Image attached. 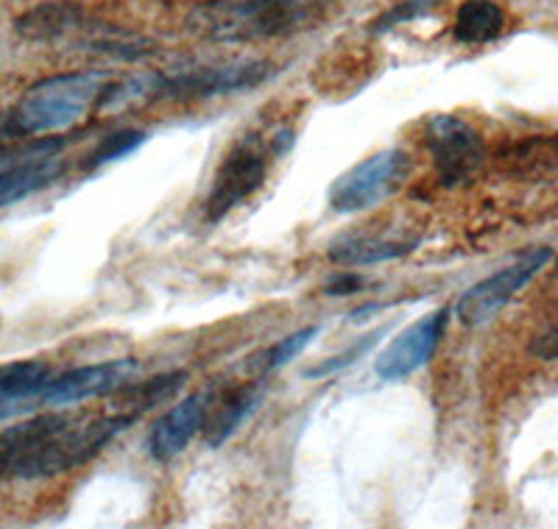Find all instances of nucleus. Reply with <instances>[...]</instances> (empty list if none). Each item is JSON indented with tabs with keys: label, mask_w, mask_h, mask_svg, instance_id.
<instances>
[{
	"label": "nucleus",
	"mask_w": 558,
	"mask_h": 529,
	"mask_svg": "<svg viewBox=\"0 0 558 529\" xmlns=\"http://www.w3.org/2000/svg\"><path fill=\"white\" fill-rule=\"evenodd\" d=\"M318 0H204L187 14L184 28L207 42H260L313 28Z\"/></svg>",
	"instance_id": "nucleus-1"
},
{
	"label": "nucleus",
	"mask_w": 558,
	"mask_h": 529,
	"mask_svg": "<svg viewBox=\"0 0 558 529\" xmlns=\"http://www.w3.org/2000/svg\"><path fill=\"white\" fill-rule=\"evenodd\" d=\"M109 82V70H78L43 78L28 87L12 109L0 114V139L57 134L76 126L87 109L96 107Z\"/></svg>",
	"instance_id": "nucleus-2"
},
{
	"label": "nucleus",
	"mask_w": 558,
	"mask_h": 529,
	"mask_svg": "<svg viewBox=\"0 0 558 529\" xmlns=\"http://www.w3.org/2000/svg\"><path fill=\"white\" fill-rule=\"evenodd\" d=\"M137 413L118 410L112 416L84 413H51V423L43 432L34 452L20 466L17 479H45L84 466L137 421Z\"/></svg>",
	"instance_id": "nucleus-3"
},
{
	"label": "nucleus",
	"mask_w": 558,
	"mask_h": 529,
	"mask_svg": "<svg viewBox=\"0 0 558 529\" xmlns=\"http://www.w3.org/2000/svg\"><path fill=\"white\" fill-rule=\"evenodd\" d=\"M293 146V132L282 128L271 139H263V134H243L235 146L229 148L218 168L209 196L204 201V221H223L235 207L257 193L268 176L271 157H282Z\"/></svg>",
	"instance_id": "nucleus-4"
},
{
	"label": "nucleus",
	"mask_w": 558,
	"mask_h": 529,
	"mask_svg": "<svg viewBox=\"0 0 558 529\" xmlns=\"http://www.w3.org/2000/svg\"><path fill=\"white\" fill-rule=\"evenodd\" d=\"M425 143L441 187L470 184L486 162L483 137L458 114H436L427 120Z\"/></svg>",
	"instance_id": "nucleus-5"
},
{
	"label": "nucleus",
	"mask_w": 558,
	"mask_h": 529,
	"mask_svg": "<svg viewBox=\"0 0 558 529\" xmlns=\"http://www.w3.org/2000/svg\"><path fill=\"white\" fill-rule=\"evenodd\" d=\"M271 73V62H263V59H238L227 64L182 70L173 76H162L157 101H209L218 95L260 87Z\"/></svg>",
	"instance_id": "nucleus-6"
},
{
	"label": "nucleus",
	"mask_w": 558,
	"mask_h": 529,
	"mask_svg": "<svg viewBox=\"0 0 558 529\" xmlns=\"http://www.w3.org/2000/svg\"><path fill=\"white\" fill-rule=\"evenodd\" d=\"M408 173V153L400 148L372 153L368 159L349 168L330 189V207L341 214L363 212L380 204L402 184Z\"/></svg>",
	"instance_id": "nucleus-7"
},
{
	"label": "nucleus",
	"mask_w": 558,
	"mask_h": 529,
	"mask_svg": "<svg viewBox=\"0 0 558 529\" xmlns=\"http://www.w3.org/2000/svg\"><path fill=\"white\" fill-rule=\"evenodd\" d=\"M553 259V251L547 246H536L531 251L520 254L511 264L500 268L488 279L477 282L475 287L463 293L456 304V316L463 327H483L486 321L500 312L517 293L531 282L536 273Z\"/></svg>",
	"instance_id": "nucleus-8"
},
{
	"label": "nucleus",
	"mask_w": 558,
	"mask_h": 529,
	"mask_svg": "<svg viewBox=\"0 0 558 529\" xmlns=\"http://www.w3.org/2000/svg\"><path fill=\"white\" fill-rule=\"evenodd\" d=\"M140 373V362L132 357L109 359L98 366H82L53 377L51 384L39 396V407H73L87 398H101L109 393H121Z\"/></svg>",
	"instance_id": "nucleus-9"
},
{
	"label": "nucleus",
	"mask_w": 558,
	"mask_h": 529,
	"mask_svg": "<svg viewBox=\"0 0 558 529\" xmlns=\"http://www.w3.org/2000/svg\"><path fill=\"white\" fill-rule=\"evenodd\" d=\"M447 321H450V309L441 307L430 316L418 318L400 337H393L386 352L377 357V377L386 379V382H397V379H405L416 373L418 368H425L433 354H436L438 343H441Z\"/></svg>",
	"instance_id": "nucleus-10"
},
{
	"label": "nucleus",
	"mask_w": 558,
	"mask_h": 529,
	"mask_svg": "<svg viewBox=\"0 0 558 529\" xmlns=\"http://www.w3.org/2000/svg\"><path fill=\"white\" fill-rule=\"evenodd\" d=\"M107 28V23H96L89 20L87 12L76 3H64V0H51V3H39V7L28 9L26 14H20L14 20V32L28 42H64L73 39V45L87 42L89 37H96Z\"/></svg>",
	"instance_id": "nucleus-11"
},
{
	"label": "nucleus",
	"mask_w": 558,
	"mask_h": 529,
	"mask_svg": "<svg viewBox=\"0 0 558 529\" xmlns=\"http://www.w3.org/2000/svg\"><path fill=\"white\" fill-rule=\"evenodd\" d=\"M209 404H213V391H198L179 402L177 407H171L154 423L151 435H148V452H151L154 460L168 463L187 448L193 435L204 427Z\"/></svg>",
	"instance_id": "nucleus-12"
},
{
	"label": "nucleus",
	"mask_w": 558,
	"mask_h": 529,
	"mask_svg": "<svg viewBox=\"0 0 558 529\" xmlns=\"http://www.w3.org/2000/svg\"><path fill=\"white\" fill-rule=\"evenodd\" d=\"M51 379L53 368L43 359H17L0 366V421L39 407V396Z\"/></svg>",
	"instance_id": "nucleus-13"
},
{
	"label": "nucleus",
	"mask_w": 558,
	"mask_h": 529,
	"mask_svg": "<svg viewBox=\"0 0 558 529\" xmlns=\"http://www.w3.org/2000/svg\"><path fill=\"white\" fill-rule=\"evenodd\" d=\"M418 239L408 237H386L377 232H347L336 237L327 248V257L336 264H347V268H361V264H377L391 262V259H402L416 248Z\"/></svg>",
	"instance_id": "nucleus-14"
},
{
	"label": "nucleus",
	"mask_w": 558,
	"mask_h": 529,
	"mask_svg": "<svg viewBox=\"0 0 558 529\" xmlns=\"http://www.w3.org/2000/svg\"><path fill=\"white\" fill-rule=\"evenodd\" d=\"M500 171L522 182H545L558 176V134L527 137L508 146L497 159Z\"/></svg>",
	"instance_id": "nucleus-15"
},
{
	"label": "nucleus",
	"mask_w": 558,
	"mask_h": 529,
	"mask_svg": "<svg viewBox=\"0 0 558 529\" xmlns=\"http://www.w3.org/2000/svg\"><path fill=\"white\" fill-rule=\"evenodd\" d=\"M263 384L248 382L235 387L232 393H227L223 398H218L216 404H209L207 418H204V441L209 448H218L235 435L238 427L246 421L254 413V407L260 404Z\"/></svg>",
	"instance_id": "nucleus-16"
},
{
	"label": "nucleus",
	"mask_w": 558,
	"mask_h": 529,
	"mask_svg": "<svg viewBox=\"0 0 558 529\" xmlns=\"http://www.w3.org/2000/svg\"><path fill=\"white\" fill-rule=\"evenodd\" d=\"M506 28V14L495 0H463L452 23V37L463 45H486Z\"/></svg>",
	"instance_id": "nucleus-17"
},
{
	"label": "nucleus",
	"mask_w": 558,
	"mask_h": 529,
	"mask_svg": "<svg viewBox=\"0 0 558 529\" xmlns=\"http://www.w3.org/2000/svg\"><path fill=\"white\" fill-rule=\"evenodd\" d=\"M48 423H51V413H43V416H34L28 421L0 429V479L17 477L20 466L32 454V448L37 446Z\"/></svg>",
	"instance_id": "nucleus-18"
},
{
	"label": "nucleus",
	"mask_w": 558,
	"mask_h": 529,
	"mask_svg": "<svg viewBox=\"0 0 558 529\" xmlns=\"http://www.w3.org/2000/svg\"><path fill=\"white\" fill-rule=\"evenodd\" d=\"M187 382V373L184 371H171L162 373V377L146 379V382H129L126 387L121 391V410L126 413H137L143 416L146 410L157 407V404L168 402V398L177 396L182 391V384Z\"/></svg>",
	"instance_id": "nucleus-19"
},
{
	"label": "nucleus",
	"mask_w": 558,
	"mask_h": 529,
	"mask_svg": "<svg viewBox=\"0 0 558 529\" xmlns=\"http://www.w3.org/2000/svg\"><path fill=\"white\" fill-rule=\"evenodd\" d=\"M159 87H162V73H134V76L118 78L104 87L101 98H98V109H123L132 103H146L157 101Z\"/></svg>",
	"instance_id": "nucleus-20"
},
{
	"label": "nucleus",
	"mask_w": 558,
	"mask_h": 529,
	"mask_svg": "<svg viewBox=\"0 0 558 529\" xmlns=\"http://www.w3.org/2000/svg\"><path fill=\"white\" fill-rule=\"evenodd\" d=\"M68 146L64 137H39V139H23V143H9L0 146V173L23 168V164L43 162V159L59 157Z\"/></svg>",
	"instance_id": "nucleus-21"
},
{
	"label": "nucleus",
	"mask_w": 558,
	"mask_h": 529,
	"mask_svg": "<svg viewBox=\"0 0 558 529\" xmlns=\"http://www.w3.org/2000/svg\"><path fill=\"white\" fill-rule=\"evenodd\" d=\"M318 332H322V329H318V327H305V329H299V332L288 334V337H282V341H279V343H274L271 348H266V352H263L260 357L254 359V366L260 368L263 373H271V371H277V368L288 366L291 359H296L299 354H302L307 346H311L313 337H316Z\"/></svg>",
	"instance_id": "nucleus-22"
},
{
	"label": "nucleus",
	"mask_w": 558,
	"mask_h": 529,
	"mask_svg": "<svg viewBox=\"0 0 558 529\" xmlns=\"http://www.w3.org/2000/svg\"><path fill=\"white\" fill-rule=\"evenodd\" d=\"M146 143V132H137V128H126V132L109 134L93 148V153L87 157L84 168H104L109 162H118V159L129 157V153L137 151L140 146Z\"/></svg>",
	"instance_id": "nucleus-23"
},
{
	"label": "nucleus",
	"mask_w": 558,
	"mask_h": 529,
	"mask_svg": "<svg viewBox=\"0 0 558 529\" xmlns=\"http://www.w3.org/2000/svg\"><path fill=\"white\" fill-rule=\"evenodd\" d=\"M433 7H436V0H400V3H393L388 12H383L380 17L372 23V32L375 34L391 32V28L402 26V23H411V20L427 14Z\"/></svg>",
	"instance_id": "nucleus-24"
},
{
	"label": "nucleus",
	"mask_w": 558,
	"mask_h": 529,
	"mask_svg": "<svg viewBox=\"0 0 558 529\" xmlns=\"http://www.w3.org/2000/svg\"><path fill=\"white\" fill-rule=\"evenodd\" d=\"M380 334H383V329H380V332H372V334H366V337H361V341H357L355 346H349L347 352H343V354H336V357L324 359L322 366H316V368H307V371H305V377H307V379H316V377H330V373L341 371V368H349V366H352V362H355V359H361L363 354L368 352V348L375 346V343H377V337H380Z\"/></svg>",
	"instance_id": "nucleus-25"
},
{
	"label": "nucleus",
	"mask_w": 558,
	"mask_h": 529,
	"mask_svg": "<svg viewBox=\"0 0 558 529\" xmlns=\"http://www.w3.org/2000/svg\"><path fill=\"white\" fill-rule=\"evenodd\" d=\"M363 276H357V273H336V276L330 279V282L324 284V293L327 296H352V293H361L363 291Z\"/></svg>",
	"instance_id": "nucleus-26"
},
{
	"label": "nucleus",
	"mask_w": 558,
	"mask_h": 529,
	"mask_svg": "<svg viewBox=\"0 0 558 529\" xmlns=\"http://www.w3.org/2000/svg\"><path fill=\"white\" fill-rule=\"evenodd\" d=\"M531 354L539 359H558V323L533 337Z\"/></svg>",
	"instance_id": "nucleus-27"
},
{
	"label": "nucleus",
	"mask_w": 558,
	"mask_h": 529,
	"mask_svg": "<svg viewBox=\"0 0 558 529\" xmlns=\"http://www.w3.org/2000/svg\"><path fill=\"white\" fill-rule=\"evenodd\" d=\"M556 273H558V262H556Z\"/></svg>",
	"instance_id": "nucleus-28"
}]
</instances>
